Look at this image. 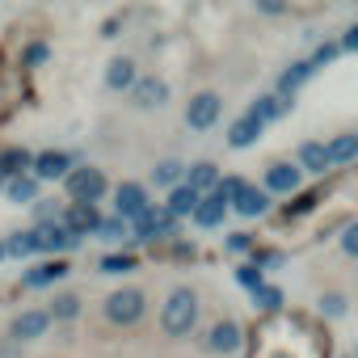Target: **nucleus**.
<instances>
[{
    "label": "nucleus",
    "instance_id": "nucleus-20",
    "mask_svg": "<svg viewBox=\"0 0 358 358\" xmlns=\"http://www.w3.org/2000/svg\"><path fill=\"white\" fill-rule=\"evenodd\" d=\"M262 131H266V127H262L253 114H241V118L232 122V131H228V143H232V148H253V143L262 139Z\"/></svg>",
    "mask_w": 358,
    "mask_h": 358
},
{
    "label": "nucleus",
    "instance_id": "nucleus-17",
    "mask_svg": "<svg viewBox=\"0 0 358 358\" xmlns=\"http://www.w3.org/2000/svg\"><path fill=\"white\" fill-rule=\"evenodd\" d=\"M262 127H270V122H278L282 114H291V101L287 97H278V93H262L257 101H253V110H249Z\"/></svg>",
    "mask_w": 358,
    "mask_h": 358
},
{
    "label": "nucleus",
    "instance_id": "nucleus-22",
    "mask_svg": "<svg viewBox=\"0 0 358 358\" xmlns=\"http://www.w3.org/2000/svg\"><path fill=\"white\" fill-rule=\"evenodd\" d=\"M34 156L26 148H5L0 152V182H13V177H22V169H30Z\"/></svg>",
    "mask_w": 358,
    "mask_h": 358
},
{
    "label": "nucleus",
    "instance_id": "nucleus-46",
    "mask_svg": "<svg viewBox=\"0 0 358 358\" xmlns=\"http://www.w3.org/2000/svg\"><path fill=\"white\" fill-rule=\"evenodd\" d=\"M354 135H358V131H354Z\"/></svg>",
    "mask_w": 358,
    "mask_h": 358
},
{
    "label": "nucleus",
    "instance_id": "nucleus-11",
    "mask_svg": "<svg viewBox=\"0 0 358 358\" xmlns=\"http://www.w3.org/2000/svg\"><path fill=\"white\" fill-rule=\"evenodd\" d=\"M76 241L80 236H89V232H97V224H101V211L93 207V203H72L68 211H64V220H59Z\"/></svg>",
    "mask_w": 358,
    "mask_h": 358
},
{
    "label": "nucleus",
    "instance_id": "nucleus-30",
    "mask_svg": "<svg viewBox=\"0 0 358 358\" xmlns=\"http://www.w3.org/2000/svg\"><path fill=\"white\" fill-rule=\"evenodd\" d=\"M253 303H257V312H282V291L278 287H270V282H262L257 291H253Z\"/></svg>",
    "mask_w": 358,
    "mask_h": 358
},
{
    "label": "nucleus",
    "instance_id": "nucleus-1",
    "mask_svg": "<svg viewBox=\"0 0 358 358\" xmlns=\"http://www.w3.org/2000/svg\"><path fill=\"white\" fill-rule=\"evenodd\" d=\"M194 320H199V295H194L190 287H177V291H169V299H164V312H160V324H164V333H169V337H186V333L194 329Z\"/></svg>",
    "mask_w": 358,
    "mask_h": 358
},
{
    "label": "nucleus",
    "instance_id": "nucleus-38",
    "mask_svg": "<svg viewBox=\"0 0 358 358\" xmlns=\"http://www.w3.org/2000/svg\"><path fill=\"white\" fill-rule=\"evenodd\" d=\"M341 253H350V257H358V220H354L350 228H341Z\"/></svg>",
    "mask_w": 358,
    "mask_h": 358
},
{
    "label": "nucleus",
    "instance_id": "nucleus-24",
    "mask_svg": "<svg viewBox=\"0 0 358 358\" xmlns=\"http://www.w3.org/2000/svg\"><path fill=\"white\" fill-rule=\"evenodd\" d=\"M59 278H68V262H43V266H34V270H26V287H47V282H59Z\"/></svg>",
    "mask_w": 358,
    "mask_h": 358
},
{
    "label": "nucleus",
    "instance_id": "nucleus-18",
    "mask_svg": "<svg viewBox=\"0 0 358 358\" xmlns=\"http://www.w3.org/2000/svg\"><path fill=\"white\" fill-rule=\"evenodd\" d=\"M135 80H139V76H135V64H131L127 55L106 64V89H114V93H131Z\"/></svg>",
    "mask_w": 358,
    "mask_h": 358
},
{
    "label": "nucleus",
    "instance_id": "nucleus-15",
    "mask_svg": "<svg viewBox=\"0 0 358 358\" xmlns=\"http://www.w3.org/2000/svg\"><path fill=\"white\" fill-rule=\"evenodd\" d=\"M186 186H190L194 194H211V190L220 186V164H211V160L190 164V169H186Z\"/></svg>",
    "mask_w": 358,
    "mask_h": 358
},
{
    "label": "nucleus",
    "instance_id": "nucleus-2",
    "mask_svg": "<svg viewBox=\"0 0 358 358\" xmlns=\"http://www.w3.org/2000/svg\"><path fill=\"white\" fill-rule=\"evenodd\" d=\"M106 169H93V164H80V169H72L68 177H64V190H68V199L72 203H93L97 207V199L106 194Z\"/></svg>",
    "mask_w": 358,
    "mask_h": 358
},
{
    "label": "nucleus",
    "instance_id": "nucleus-19",
    "mask_svg": "<svg viewBox=\"0 0 358 358\" xmlns=\"http://www.w3.org/2000/svg\"><path fill=\"white\" fill-rule=\"evenodd\" d=\"M199 199H203V194H194V190L182 182V186H173V190H169V203H164V211H169L173 220H186V215H194Z\"/></svg>",
    "mask_w": 358,
    "mask_h": 358
},
{
    "label": "nucleus",
    "instance_id": "nucleus-31",
    "mask_svg": "<svg viewBox=\"0 0 358 358\" xmlns=\"http://www.w3.org/2000/svg\"><path fill=\"white\" fill-rule=\"evenodd\" d=\"M51 320H76L80 316V299L76 295H59V299H51V312H47Z\"/></svg>",
    "mask_w": 358,
    "mask_h": 358
},
{
    "label": "nucleus",
    "instance_id": "nucleus-45",
    "mask_svg": "<svg viewBox=\"0 0 358 358\" xmlns=\"http://www.w3.org/2000/svg\"><path fill=\"white\" fill-rule=\"evenodd\" d=\"M354 358H358V354H354Z\"/></svg>",
    "mask_w": 358,
    "mask_h": 358
},
{
    "label": "nucleus",
    "instance_id": "nucleus-7",
    "mask_svg": "<svg viewBox=\"0 0 358 358\" xmlns=\"http://www.w3.org/2000/svg\"><path fill=\"white\" fill-rule=\"evenodd\" d=\"M80 241L64 228V224H38L34 228V249L38 253H68V249H76Z\"/></svg>",
    "mask_w": 358,
    "mask_h": 358
},
{
    "label": "nucleus",
    "instance_id": "nucleus-6",
    "mask_svg": "<svg viewBox=\"0 0 358 358\" xmlns=\"http://www.w3.org/2000/svg\"><path fill=\"white\" fill-rule=\"evenodd\" d=\"M220 114H224V101H220L215 93H199V97L186 106V122H190L194 131H211V127L220 122Z\"/></svg>",
    "mask_w": 358,
    "mask_h": 358
},
{
    "label": "nucleus",
    "instance_id": "nucleus-25",
    "mask_svg": "<svg viewBox=\"0 0 358 358\" xmlns=\"http://www.w3.org/2000/svg\"><path fill=\"white\" fill-rule=\"evenodd\" d=\"M324 152H329V164H350L358 156V135H337L333 143H324Z\"/></svg>",
    "mask_w": 358,
    "mask_h": 358
},
{
    "label": "nucleus",
    "instance_id": "nucleus-28",
    "mask_svg": "<svg viewBox=\"0 0 358 358\" xmlns=\"http://www.w3.org/2000/svg\"><path fill=\"white\" fill-rule=\"evenodd\" d=\"M0 245H5V257H30V253H38L34 249V228L30 232H13L9 241H0Z\"/></svg>",
    "mask_w": 358,
    "mask_h": 358
},
{
    "label": "nucleus",
    "instance_id": "nucleus-39",
    "mask_svg": "<svg viewBox=\"0 0 358 358\" xmlns=\"http://www.w3.org/2000/svg\"><path fill=\"white\" fill-rule=\"evenodd\" d=\"M43 59H47V43H30L26 47V68H38Z\"/></svg>",
    "mask_w": 358,
    "mask_h": 358
},
{
    "label": "nucleus",
    "instance_id": "nucleus-44",
    "mask_svg": "<svg viewBox=\"0 0 358 358\" xmlns=\"http://www.w3.org/2000/svg\"><path fill=\"white\" fill-rule=\"evenodd\" d=\"M0 190H5V182H0Z\"/></svg>",
    "mask_w": 358,
    "mask_h": 358
},
{
    "label": "nucleus",
    "instance_id": "nucleus-35",
    "mask_svg": "<svg viewBox=\"0 0 358 358\" xmlns=\"http://www.w3.org/2000/svg\"><path fill=\"white\" fill-rule=\"evenodd\" d=\"M224 249H228V253H253V236H249V232H232V236L224 241Z\"/></svg>",
    "mask_w": 358,
    "mask_h": 358
},
{
    "label": "nucleus",
    "instance_id": "nucleus-42",
    "mask_svg": "<svg viewBox=\"0 0 358 358\" xmlns=\"http://www.w3.org/2000/svg\"><path fill=\"white\" fill-rule=\"evenodd\" d=\"M257 9H262V13H282V5H278V0H262Z\"/></svg>",
    "mask_w": 358,
    "mask_h": 358
},
{
    "label": "nucleus",
    "instance_id": "nucleus-40",
    "mask_svg": "<svg viewBox=\"0 0 358 358\" xmlns=\"http://www.w3.org/2000/svg\"><path fill=\"white\" fill-rule=\"evenodd\" d=\"M337 51H341V47H337V43H324V47H320V51H316V55H312V64H316V68H320V64H329V59H333V55H337Z\"/></svg>",
    "mask_w": 358,
    "mask_h": 358
},
{
    "label": "nucleus",
    "instance_id": "nucleus-41",
    "mask_svg": "<svg viewBox=\"0 0 358 358\" xmlns=\"http://www.w3.org/2000/svg\"><path fill=\"white\" fill-rule=\"evenodd\" d=\"M341 51H358V26H350L345 34H341V43H337Z\"/></svg>",
    "mask_w": 358,
    "mask_h": 358
},
{
    "label": "nucleus",
    "instance_id": "nucleus-36",
    "mask_svg": "<svg viewBox=\"0 0 358 358\" xmlns=\"http://www.w3.org/2000/svg\"><path fill=\"white\" fill-rule=\"evenodd\" d=\"M38 224H55V203H51V199H38V203H34V228H38Z\"/></svg>",
    "mask_w": 358,
    "mask_h": 358
},
{
    "label": "nucleus",
    "instance_id": "nucleus-27",
    "mask_svg": "<svg viewBox=\"0 0 358 358\" xmlns=\"http://www.w3.org/2000/svg\"><path fill=\"white\" fill-rule=\"evenodd\" d=\"M182 173H186V164H182V160H160V164H156V173H152V182H156V186H164V190H173V186H182Z\"/></svg>",
    "mask_w": 358,
    "mask_h": 358
},
{
    "label": "nucleus",
    "instance_id": "nucleus-14",
    "mask_svg": "<svg viewBox=\"0 0 358 358\" xmlns=\"http://www.w3.org/2000/svg\"><path fill=\"white\" fill-rule=\"evenodd\" d=\"M224 215H228V203L211 190V194H203V199H199V207H194V215H190V220H194L199 228H220V224H224Z\"/></svg>",
    "mask_w": 358,
    "mask_h": 358
},
{
    "label": "nucleus",
    "instance_id": "nucleus-5",
    "mask_svg": "<svg viewBox=\"0 0 358 358\" xmlns=\"http://www.w3.org/2000/svg\"><path fill=\"white\" fill-rule=\"evenodd\" d=\"M152 203H148V190L139 186V182H122L118 190H114V215L127 224V220H139L143 211H148Z\"/></svg>",
    "mask_w": 358,
    "mask_h": 358
},
{
    "label": "nucleus",
    "instance_id": "nucleus-9",
    "mask_svg": "<svg viewBox=\"0 0 358 358\" xmlns=\"http://www.w3.org/2000/svg\"><path fill=\"white\" fill-rule=\"evenodd\" d=\"M30 169H34V182H64L72 173V156L68 152H38Z\"/></svg>",
    "mask_w": 358,
    "mask_h": 358
},
{
    "label": "nucleus",
    "instance_id": "nucleus-37",
    "mask_svg": "<svg viewBox=\"0 0 358 358\" xmlns=\"http://www.w3.org/2000/svg\"><path fill=\"white\" fill-rule=\"evenodd\" d=\"M345 308H350L345 295H324V299H320V312H324V316H345Z\"/></svg>",
    "mask_w": 358,
    "mask_h": 358
},
{
    "label": "nucleus",
    "instance_id": "nucleus-43",
    "mask_svg": "<svg viewBox=\"0 0 358 358\" xmlns=\"http://www.w3.org/2000/svg\"><path fill=\"white\" fill-rule=\"evenodd\" d=\"M0 262H5V245H0Z\"/></svg>",
    "mask_w": 358,
    "mask_h": 358
},
{
    "label": "nucleus",
    "instance_id": "nucleus-3",
    "mask_svg": "<svg viewBox=\"0 0 358 358\" xmlns=\"http://www.w3.org/2000/svg\"><path fill=\"white\" fill-rule=\"evenodd\" d=\"M101 316H106L110 324H135V320L143 316V291H139V287H122V291L106 295Z\"/></svg>",
    "mask_w": 358,
    "mask_h": 358
},
{
    "label": "nucleus",
    "instance_id": "nucleus-26",
    "mask_svg": "<svg viewBox=\"0 0 358 358\" xmlns=\"http://www.w3.org/2000/svg\"><path fill=\"white\" fill-rule=\"evenodd\" d=\"M5 194H9V203H38V182L34 177H13V182H5Z\"/></svg>",
    "mask_w": 358,
    "mask_h": 358
},
{
    "label": "nucleus",
    "instance_id": "nucleus-8",
    "mask_svg": "<svg viewBox=\"0 0 358 358\" xmlns=\"http://www.w3.org/2000/svg\"><path fill=\"white\" fill-rule=\"evenodd\" d=\"M299 182H303V173H299V164H287V160H278V164H270L266 169V194H295L299 190Z\"/></svg>",
    "mask_w": 358,
    "mask_h": 358
},
{
    "label": "nucleus",
    "instance_id": "nucleus-23",
    "mask_svg": "<svg viewBox=\"0 0 358 358\" xmlns=\"http://www.w3.org/2000/svg\"><path fill=\"white\" fill-rule=\"evenodd\" d=\"M232 211H241V215L257 220V215H266V211H270V194H266V190H257V186H245V194L232 203Z\"/></svg>",
    "mask_w": 358,
    "mask_h": 358
},
{
    "label": "nucleus",
    "instance_id": "nucleus-16",
    "mask_svg": "<svg viewBox=\"0 0 358 358\" xmlns=\"http://www.w3.org/2000/svg\"><path fill=\"white\" fill-rule=\"evenodd\" d=\"M312 76H316V64H312V59H299V64H291V68L278 76V97H287V101H291V93H295V89H303Z\"/></svg>",
    "mask_w": 358,
    "mask_h": 358
},
{
    "label": "nucleus",
    "instance_id": "nucleus-33",
    "mask_svg": "<svg viewBox=\"0 0 358 358\" xmlns=\"http://www.w3.org/2000/svg\"><path fill=\"white\" fill-rule=\"evenodd\" d=\"M232 278H236V287H245V291H257V287H262V270H257L253 262L236 266V274H232Z\"/></svg>",
    "mask_w": 358,
    "mask_h": 358
},
{
    "label": "nucleus",
    "instance_id": "nucleus-21",
    "mask_svg": "<svg viewBox=\"0 0 358 358\" xmlns=\"http://www.w3.org/2000/svg\"><path fill=\"white\" fill-rule=\"evenodd\" d=\"M329 173L333 164H329V152H324V143H316V139H303L299 143V173Z\"/></svg>",
    "mask_w": 358,
    "mask_h": 358
},
{
    "label": "nucleus",
    "instance_id": "nucleus-34",
    "mask_svg": "<svg viewBox=\"0 0 358 358\" xmlns=\"http://www.w3.org/2000/svg\"><path fill=\"white\" fill-rule=\"evenodd\" d=\"M282 262H287V257H282V253H278V249H262V253H257V257H253V266H257V270H262V274H266V270H278V266H282Z\"/></svg>",
    "mask_w": 358,
    "mask_h": 358
},
{
    "label": "nucleus",
    "instance_id": "nucleus-29",
    "mask_svg": "<svg viewBox=\"0 0 358 358\" xmlns=\"http://www.w3.org/2000/svg\"><path fill=\"white\" fill-rule=\"evenodd\" d=\"M97 270H101V274H131V270H139V262H135L131 253H106V257L97 262Z\"/></svg>",
    "mask_w": 358,
    "mask_h": 358
},
{
    "label": "nucleus",
    "instance_id": "nucleus-4",
    "mask_svg": "<svg viewBox=\"0 0 358 358\" xmlns=\"http://www.w3.org/2000/svg\"><path fill=\"white\" fill-rule=\"evenodd\" d=\"M169 236H177V220L164 207H148L135 220V232H131V241H169Z\"/></svg>",
    "mask_w": 358,
    "mask_h": 358
},
{
    "label": "nucleus",
    "instance_id": "nucleus-13",
    "mask_svg": "<svg viewBox=\"0 0 358 358\" xmlns=\"http://www.w3.org/2000/svg\"><path fill=\"white\" fill-rule=\"evenodd\" d=\"M207 345H211L215 354H236V350L245 345V333H241L236 320H220V324L207 333Z\"/></svg>",
    "mask_w": 358,
    "mask_h": 358
},
{
    "label": "nucleus",
    "instance_id": "nucleus-12",
    "mask_svg": "<svg viewBox=\"0 0 358 358\" xmlns=\"http://www.w3.org/2000/svg\"><path fill=\"white\" fill-rule=\"evenodd\" d=\"M47 329H51V316L38 312V308H30V312H22V316L9 324V337H13V341H34V337H43Z\"/></svg>",
    "mask_w": 358,
    "mask_h": 358
},
{
    "label": "nucleus",
    "instance_id": "nucleus-10",
    "mask_svg": "<svg viewBox=\"0 0 358 358\" xmlns=\"http://www.w3.org/2000/svg\"><path fill=\"white\" fill-rule=\"evenodd\" d=\"M131 101H135L139 110H160V106L169 101V85H164L160 76H139V80L131 85Z\"/></svg>",
    "mask_w": 358,
    "mask_h": 358
},
{
    "label": "nucleus",
    "instance_id": "nucleus-32",
    "mask_svg": "<svg viewBox=\"0 0 358 358\" xmlns=\"http://www.w3.org/2000/svg\"><path fill=\"white\" fill-rule=\"evenodd\" d=\"M93 236H101V241H110V245H114V241H127V224H122L118 215H101V224H97Z\"/></svg>",
    "mask_w": 358,
    "mask_h": 358
}]
</instances>
